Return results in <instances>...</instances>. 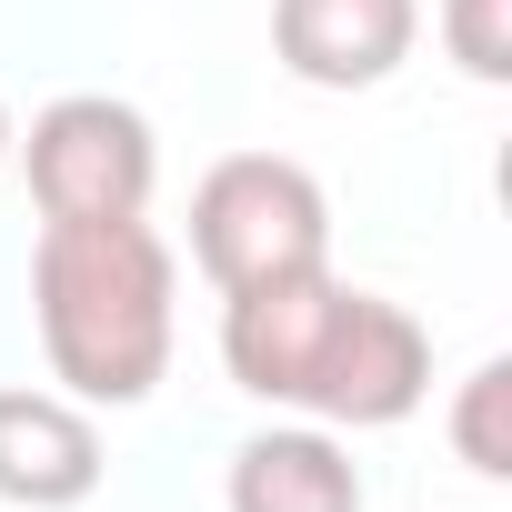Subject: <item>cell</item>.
Segmentation results:
<instances>
[{
	"label": "cell",
	"instance_id": "6da1fadb",
	"mask_svg": "<svg viewBox=\"0 0 512 512\" xmlns=\"http://www.w3.org/2000/svg\"><path fill=\"white\" fill-rule=\"evenodd\" d=\"M171 241L151 221H41L31 251V312L51 382L71 402H151L171 372Z\"/></svg>",
	"mask_w": 512,
	"mask_h": 512
},
{
	"label": "cell",
	"instance_id": "7a4b0ae2",
	"mask_svg": "<svg viewBox=\"0 0 512 512\" xmlns=\"http://www.w3.org/2000/svg\"><path fill=\"white\" fill-rule=\"evenodd\" d=\"M191 262L221 292H251V282H282V272L332 262V201H322V181L302 161H282V151L211 161L201 191H191Z\"/></svg>",
	"mask_w": 512,
	"mask_h": 512
},
{
	"label": "cell",
	"instance_id": "3957f363",
	"mask_svg": "<svg viewBox=\"0 0 512 512\" xmlns=\"http://www.w3.org/2000/svg\"><path fill=\"white\" fill-rule=\"evenodd\" d=\"M31 161V201L41 221H141L151 211V181H161V151H151V121L111 91H71L31 121L21 141Z\"/></svg>",
	"mask_w": 512,
	"mask_h": 512
},
{
	"label": "cell",
	"instance_id": "277c9868",
	"mask_svg": "<svg viewBox=\"0 0 512 512\" xmlns=\"http://www.w3.org/2000/svg\"><path fill=\"white\" fill-rule=\"evenodd\" d=\"M422 392H432V342H422V322H412L402 302L342 282V312H332V332H322V362H312L302 412L352 422V432H382V422H412Z\"/></svg>",
	"mask_w": 512,
	"mask_h": 512
},
{
	"label": "cell",
	"instance_id": "5b68a950",
	"mask_svg": "<svg viewBox=\"0 0 512 512\" xmlns=\"http://www.w3.org/2000/svg\"><path fill=\"white\" fill-rule=\"evenodd\" d=\"M332 312H342L332 262L282 272V282H251V292H221V362H231V382L262 392V402H302Z\"/></svg>",
	"mask_w": 512,
	"mask_h": 512
},
{
	"label": "cell",
	"instance_id": "8992f818",
	"mask_svg": "<svg viewBox=\"0 0 512 512\" xmlns=\"http://www.w3.org/2000/svg\"><path fill=\"white\" fill-rule=\"evenodd\" d=\"M422 0H272V51L312 91H372L412 61Z\"/></svg>",
	"mask_w": 512,
	"mask_h": 512
},
{
	"label": "cell",
	"instance_id": "52a82bcc",
	"mask_svg": "<svg viewBox=\"0 0 512 512\" xmlns=\"http://www.w3.org/2000/svg\"><path fill=\"white\" fill-rule=\"evenodd\" d=\"M101 492V432L71 392H0V502L71 512Z\"/></svg>",
	"mask_w": 512,
	"mask_h": 512
},
{
	"label": "cell",
	"instance_id": "ba28073f",
	"mask_svg": "<svg viewBox=\"0 0 512 512\" xmlns=\"http://www.w3.org/2000/svg\"><path fill=\"white\" fill-rule=\"evenodd\" d=\"M231 512H362V472L332 432H262L231 452Z\"/></svg>",
	"mask_w": 512,
	"mask_h": 512
},
{
	"label": "cell",
	"instance_id": "9c48e42d",
	"mask_svg": "<svg viewBox=\"0 0 512 512\" xmlns=\"http://www.w3.org/2000/svg\"><path fill=\"white\" fill-rule=\"evenodd\" d=\"M502 402H512V362H482V372L462 382V402H452V442H462V462H472L482 482H502V472H512V442H502Z\"/></svg>",
	"mask_w": 512,
	"mask_h": 512
},
{
	"label": "cell",
	"instance_id": "30bf717a",
	"mask_svg": "<svg viewBox=\"0 0 512 512\" xmlns=\"http://www.w3.org/2000/svg\"><path fill=\"white\" fill-rule=\"evenodd\" d=\"M442 41L472 81H512V0H442Z\"/></svg>",
	"mask_w": 512,
	"mask_h": 512
},
{
	"label": "cell",
	"instance_id": "8fae6325",
	"mask_svg": "<svg viewBox=\"0 0 512 512\" xmlns=\"http://www.w3.org/2000/svg\"><path fill=\"white\" fill-rule=\"evenodd\" d=\"M0 161H11V111H0Z\"/></svg>",
	"mask_w": 512,
	"mask_h": 512
}]
</instances>
